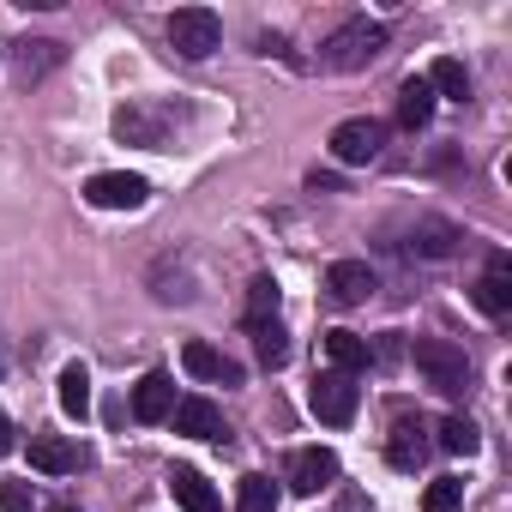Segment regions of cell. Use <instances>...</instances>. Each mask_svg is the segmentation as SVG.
Returning <instances> with one entry per match:
<instances>
[{"label": "cell", "mask_w": 512, "mask_h": 512, "mask_svg": "<svg viewBox=\"0 0 512 512\" xmlns=\"http://www.w3.org/2000/svg\"><path fill=\"white\" fill-rule=\"evenodd\" d=\"M380 55H386V25H380V19H350V25H338V31L326 37L320 67H332V73H362V67H374Z\"/></svg>", "instance_id": "1"}, {"label": "cell", "mask_w": 512, "mask_h": 512, "mask_svg": "<svg viewBox=\"0 0 512 512\" xmlns=\"http://www.w3.org/2000/svg\"><path fill=\"white\" fill-rule=\"evenodd\" d=\"M181 121L187 115L175 103H127V109H115V139L139 145V151H169V139H175Z\"/></svg>", "instance_id": "2"}, {"label": "cell", "mask_w": 512, "mask_h": 512, "mask_svg": "<svg viewBox=\"0 0 512 512\" xmlns=\"http://www.w3.org/2000/svg\"><path fill=\"white\" fill-rule=\"evenodd\" d=\"M416 368H422V380L440 392V398H464L470 392V356L452 344V338H416Z\"/></svg>", "instance_id": "3"}, {"label": "cell", "mask_w": 512, "mask_h": 512, "mask_svg": "<svg viewBox=\"0 0 512 512\" xmlns=\"http://www.w3.org/2000/svg\"><path fill=\"white\" fill-rule=\"evenodd\" d=\"M217 43H223V19H217L211 7H181V13H169V49H175L181 61H205Z\"/></svg>", "instance_id": "4"}, {"label": "cell", "mask_w": 512, "mask_h": 512, "mask_svg": "<svg viewBox=\"0 0 512 512\" xmlns=\"http://www.w3.org/2000/svg\"><path fill=\"white\" fill-rule=\"evenodd\" d=\"M380 151H386V127H380V121L350 115V121L332 127V157H338L344 169H362V163H374Z\"/></svg>", "instance_id": "5"}, {"label": "cell", "mask_w": 512, "mask_h": 512, "mask_svg": "<svg viewBox=\"0 0 512 512\" xmlns=\"http://www.w3.org/2000/svg\"><path fill=\"white\" fill-rule=\"evenodd\" d=\"M308 404H314V416H320L326 428H344V422L356 416V404H362V386H356V374H338V368H326V374L314 380Z\"/></svg>", "instance_id": "6"}, {"label": "cell", "mask_w": 512, "mask_h": 512, "mask_svg": "<svg viewBox=\"0 0 512 512\" xmlns=\"http://www.w3.org/2000/svg\"><path fill=\"white\" fill-rule=\"evenodd\" d=\"M85 199H91L97 211H139V205L151 199V187H145V175L103 169V175H91V181H85Z\"/></svg>", "instance_id": "7"}, {"label": "cell", "mask_w": 512, "mask_h": 512, "mask_svg": "<svg viewBox=\"0 0 512 512\" xmlns=\"http://www.w3.org/2000/svg\"><path fill=\"white\" fill-rule=\"evenodd\" d=\"M181 368H187L193 380H205V386H241V362H235V356H223V350H217V344H205V338H187Z\"/></svg>", "instance_id": "8"}, {"label": "cell", "mask_w": 512, "mask_h": 512, "mask_svg": "<svg viewBox=\"0 0 512 512\" xmlns=\"http://www.w3.org/2000/svg\"><path fill=\"white\" fill-rule=\"evenodd\" d=\"M332 482H338V452H332V446H302V452L290 458V488H296V494L314 500V494H326Z\"/></svg>", "instance_id": "9"}, {"label": "cell", "mask_w": 512, "mask_h": 512, "mask_svg": "<svg viewBox=\"0 0 512 512\" xmlns=\"http://www.w3.org/2000/svg\"><path fill=\"white\" fill-rule=\"evenodd\" d=\"M476 308L482 314H512V253L500 247V253H488V266H482V278H476Z\"/></svg>", "instance_id": "10"}, {"label": "cell", "mask_w": 512, "mask_h": 512, "mask_svg": "<svg viewBox=\"0 0 512 512\" xmlns=\"http://www.w3.org/2000/svg\"><path fill=\"white\" fill-rule=\"evenodd\" d=\"M458 223H446V217H416L410 223V253H416V260H452V253H458Z\"/></svg>", "instance_id": "11"}, {"label": "cell", "mask_w": 512, "mask_h": 512, "mask_svg": "<svg viewBox=\"0 0 512 512\" xmlns=\"http://www.w3.org/2000/svg\"><path fill=\"white\" fill-rule=\"evenodd\" d=\"M326 296H332L338 308H362V302L374 296V272H368V260H332V272H326Z\"/></svg>", "instance_id": "12"}, {"label": "cell", "mask_w": 512, "mask_h": 512, "mask_svg": "<svg viewBox=\"0 0 512 512\" xmlns=\"http://www.w3.org/2000/svg\"><path fill=\"white\" fill-rule=\"evenodd\" d=\"M169 416H175V434H187V440H229V422L211 398H181Z\"/></svg>", "instance_id": "13"}, {"label": "cell", "mask_w": 512, "mask_h": 512, "mask_svg": "<svg viewBox=\"0 0 512 512\" xmlns=\"http://www.w3.org/2000/svg\"><path fill=\"white\" fill-rule=\"evenodd\" d=\"M61 61H67V49H61L55 37H25V43L13 49V73H19V85H37V79H49Z\"/></svg>", "instance_id": "14"}, {"label": "cell", "mask_w": 512, "mask_h": 512, "mask_svg": "<svg viewBox=\"0 0 512 512\" xmlns=\"http://www.w3.org/2000/svg\"><path fill=\"white\" fill-rule=\"evenodd\" d=\"M428 446H434V440H428V422H422V416H398L392 434H386V458H392L398 470H416V464L428 458Z\"/></svg>", "instance_id": "15"}, {"label": "cell", "mask_w": 512, "mask_h": 512, "mask_svg": "<svg viewBox=\"0 0 512 512\" xmlns=\"http://www.w3.org/2000/svg\"><path fill=\"white\" fill-rule=\"evenodd\" d=\"M169 410H175V380H169L163 368H151V374L133 386V416H139V422H169Z\"/></svg>", "instance_id": "16"}, {"label": "cell", "mask_w": 512, "mask_h": 512, "mask_svg": "<svg viewBox=\"0 0 512 512\" xmlns=\"http://www.w3.org/2000/svg\"><path fill=\"white\" fill-rule=\"evenodd\" d=\"M31 470L43 476H73L79 470V446L67 434H31Z\"/></svg>", "instance_id": "17"}, {"label": "cell", "mask_w": 512, "mask_h": 512, "mask_svg": "<svg viewBox=\"0 0 512 512\" xmlns=\"http://www.w3.org/2000/svg\"><path fill=\"white\" fill-rule=\"evenodd\" d=\"M428 121H434V91H428L422 73H410V79L398 85V127L416 133V127H428Z\"/></svg>", "instance_id": "18"}, {"label": "cell", "mask_w": 512, "mask_h": 512, "mask_svg": "<svg viewBox=\"0 0 512 512\" xmlns=\"http://www.w3.org/2000/svg\"><path fill=\"white\" fill-rule=\"evenodd\" d=\"M169 488H175L181 512H223V506H217V488H211L193 464H175V470H169Z\"/></svg>", "instance_id": "19"}, {"label": "cell", "mask_w": 512, "mask_h": 512, "mask_svg": "<svg viewBox=\"0 0 512 512\" xmlns=\"http://www.w3.org/2000/svg\"><path fill=\"white\" fill-rule=\"evenodd\" d=\"M320 356H326L338 374H356V368H368L374 350H368V338H356V332H326V338H320Z\"/></svg>", "instance_id": "20"}, {"label": "cell", "mask_w": 512, "mask_h": 512, "mask_svg": "<svg viewBox=\"0 0 512 512\" xmlns=\"http://www.w3.org/2000/svg\"><path fill=\"white\" fill-rule=\"evenodd\" d=\"M422 79H428L434 103H440V97H452V103H464V97H470V73H464V61H452V55H440Z\"/></svg>", "instance_id": "21"}, {"label": "cell", "mask_w": 512, "mask_h": 512, "mask_svg": "<svg viewBox=\"0 0 512 512\" xmlns=\"http://www.w3.org/2000/svg\"><path fill=\"white\" fill-rule=\"evenodd\" d=\"M61 410H67L73 422L91 416V374H85V362H67V368H61Z\"/></svg>", "instance_id": "22"}, {"label": "cell", "mask_w": 512, "mask_h": 512, "mask_svg": "<svg viewBox=\"0 0 512 512\" xmlns=\"http://www.w3.org/2000/svg\"><path fill=\"white\" fill-rule=\"evenodd\" d=\"M434 446H440V452H452V458H470V452L482 446V434H476V422H470V416H440Z\"/></svg>", "instance_id": "23"}, {"label": "cell", "mask_w": 512, "mask_h": 512, "mask_svg": "<svg viewBox=\"0 0 512 512\" xmlns=\"http://www.w3.org/2000/svg\"><path fill=\"white\" fill-rule=\"evenodd\" d=\"M253 332V356H260V368H284L290 362V332L278 320H260V326H247Z\"/></svg>", "instance_id": "24"}, {"label": "cell", "mask_w": 512, "mask_h": 512, "mask_svg": "<svg viewBox=\"0 0 512 512\" xmlns=\"http://www.w3.org/2000/svg\"><path fill=\"white\" fill-rule=\"evenodd\" d=\"M235 512H278V488H272V476H241V488H235Z\"/></svg>", "instance_id": "25"}, {"label": "cell", "mask_w": 512, "mask_h": 512, "mask_svg": "<svg viewBox=\"0 0 512 512\" xmlns=\"http://www.w3.org/2000/svg\"><path fill=\"white\" fill-rule=\"evenodd\" d=\"M278 302H284L278 278H253V290H247V326H260V320H278Z\"/></svg>", "instance_id": "26"}, {"label": "cell", "mask_w": 512, "mask_h": 512, "mask_svg": "<svg viewBox=\"0 0 512 512\" xmlns=\"http://www.w3.org/2000/svg\"><path fill=\"white\" fill-rule=\"evenodd\" d=\"M422 512H464V482L458 476H434L422 494Z\"/></svg>", "instance_id": "27"}, {"label": "cell", "mask_w": 512, "mask_h": 512, "mask_svg": "<svg viewBox=\"0 0 512 512\" xmlns=\"http://www.w3.org/2000/svg\"><path fill=\"white\" fill-rule=\"evenodd\" d=\"M0 512H37V488L7 482V488H0Z\"/></svg>", "instance_id": "28"}, {"label": "cell", "mask_w": 512, "mask_h": 512, "mask_svg": "<svg viewBox=\"0 0 512 512\" xmlns=\"http://www.w3.org/2000/svg\"><path fill=\"white\" fill-rule=\"evenodd\" d=\"M7 452H13V422L0 416V458H7Z\"/></svg>", "instance_id": "29"}, {"label": "cell", "mask_w": 512, "mask_h": 512, "mask_svg": "<svg viewBox=\"0 0 512 512\" xmlns=\"http://www.w3.org/2000/svg\"><path fill=\"white\" fill-rule=\"evenodd\" d=\"M49 512H79V506H73V500H61V506H49Z\"/></svg>", "instance_id": "30"}, {"label": "cell", "mask_w": 512, "mask_h": 512, "mask_svg": "<svg viewBox=\"0 0 512 512\" xmlns=\"http://www.w3.org/2000/svg\"><path fill=\"white\" fill-rule=\"evenodd\" d=\"M0 374H7V362H0Z\"/></svg>", "instance_id": "31"}]
</instances>
